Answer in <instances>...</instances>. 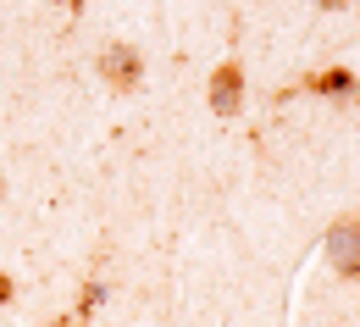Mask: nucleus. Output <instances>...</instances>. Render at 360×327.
<instances>
[{"instance_id":"nucleus-6","label":"nucleus","mask_w":360,"mask_h":327,"mask_svg":"<svg viewBox=\"0 0 360 327\" xmlns=\"http://www.w3.org/2000/svg\"><path fill=\"white\" fill-rule=\"evenodd\" d=\"M6 300H11V278L0 272V305H6Z\"/></svg>"},{"instance_id":"nucleus-2","label":"nucleus","mask_w":360,"mask_h":327,"mask_svg":"<svg viewBox=\"0 0 360 327\" xmlns=\"http://www.w3.org/2000/svg\"><path fill=\"white\" fill-rule=\"evenodd\" d=\"M205 100H211L217 117H238V111H244V67H238V61H222V67L211 72Z\"/></svg>"},{"instance_id":"nucleus-8","label":"nucleus","mask_w":360,"mask_h":327,"mask_svg":"<svg viewBox=\"0 0 360 327\" xmlns=\"http://www.w3.org/2000/svg\"><path fill=\"white\" fill-rule=\"evenodd\" d=\"M61 327H89V322H84V316H67V322H61Z\"/></svg>"},{"instance_id":"nucleus-5","label":"nucleus","mask_w":360,"mask_h":327,"mask_svg":"<svg viewBox=\"0 0 360 327\" xmlns=\"http://www.w3.org/2000/svg\"><path fill=\"white\" fill-rule=\"evenodd\" d=\"M100 300H105V288H100V283H89V288H84V300H78V311L89 316V311H94V305H100Z\"/></svg>"},{"instance_id":"nucleus-1","label":"nucleus","mask_w":360,"mask_h":327,"mask_svg":"<svg viewBox=\"0 0 360 327\" xmlns=\"http://www.w3.org/2000/svg\"><path fill=\"white\" fill-rule=\"evenodd\" d=\"M321 250H327V267H333L338 278H360V217L333 222L327 238H321Z\"/></svg>"},{"instance_id":"nucleus-3","label":"nucleus","mask_w":360,"mask_h":327,"mask_svg":"<svg viewBox=\"0 0 360 327\" xmlns=\"http://www.w3.org/2000/svg\"><path fill=\"white\" fill-rule=\"evenodd\" d=\"M100 72H105V84H111V89H139L144 61H139L134 45H105V50H100Z\"/></svg>"},{"instance_id":"nucleus-7","label":"nucleus","mask_w":360,"mask_h":327,"mask_svg":"<svg viewBox=\"0 0 360 327\" xmlns=\"http://www.w3.org/2000/svg\"><path fill=\"white\" fill-rule=\"evenodd\" d=\"M316 6H321V11H338V6H349V0H316Z\"/></svg>"},{"instance_id":"nucleus-4","label":"nucleus","mask_w":360,"mask_h":327,"mask_svg":"<svg viewBox=\"0 0 360 327\" xmlns=\"http://www.w3.org/2000/svg\"><path fill=\"white\" fill-rule=\"evenodd\" d=\"M311 89L316 94H333V100H355L360 84H355V72H344V67H333V72H321V78H311Z\"/></svg>"}]
</instances>
